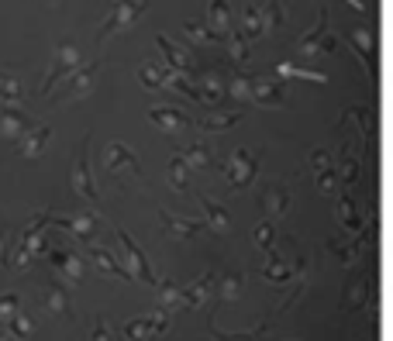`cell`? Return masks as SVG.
I'll return each mask as SVG.
<instances>
[{
  "mask_svg": "<svg viewBox=\"0 0 393 341\" xmlns=\"http://www.w3.org/2000/svg\"><path fill=\"white\" fill-rule=\"evenodd\" d=\"M145 7H149V0H118V4H114V11H111V18L100 25L97 42H104V39H111L114 32L128 28L135 18H142V14H145Z\"/></svg>",
  "mask_w": 393,
  "mask_h": 341,
  "instance_id": "1",
  "label": "cell"
},
{
  "mask_svg": "<svg viewBox=\"0 0 393 341\" xmlns=\"http://www.w3.org/2000/svg\"><path fill=\"white\" fill-rule=\"evenodd\" d=\"M104 172L107 176H131V179H142V166L138 159L128 152V145L121 141H111L107 152H104Z\"/></svg>",
  "mask_w": 393,
  "mask_h": 341,
  "instance_id": "2",
  "label": "cell"
},
{
  "mask_svg": "<svg viewBox=\"0 0 393 341\" xmlns=\"http://www.w3.org/2000/svg\"><path fill=\"white\" fill-rule=\"evenodd\" d=\"M90 138H83L76 155V166H73V193L86 204H97V186H93V172H90V152H86Z\"/></svg>",
  "mask_w": 393,
  "mask_h": 341,
  "instance_id": "3",
  "label": "cell"
},
{
  "mask_svg": "<svg viewBox=\"0 0 393 341\" xmlns=\"http://www.w3.org/2000/svg\"><path fill=\"white\" fill-rule=\"evenodd\" d=\"M79 69V52H76V45H69V42H62L59 48H55V66H52V73L41 80V90L48 93L52 90V83L59 80V76H66V73H76Z\"/></svg>",
  "mask_w": 393,
  "mask_h": 341,
  "instance_id": "4",
  "label": "cell"
},
{
  "mask_svg": "<svg viewBox=\"0 0 393 341\" xmlns=\"http://www.w3.org/2000/svg\"><path fill=\"white\" fill-rule=\"evenodd\" d=\"M114 235H118L121 249H124V258H128L131 272H135V276H138L142 283H149V286H159L156 276H152V269H149V262H145V252H142V249H138V245H135V242H131V238H128V235H124L121 228L114 231Z\"/></svg>",
  "mask_w": 393,
  "mask_h": 341,
  "instance_id": "5",
  "label": "cell"
},
{
  "mask_svg": "<svg viewBox=\"0 0 393 341\" xmlns=\"http://www.w3.org/2000/svg\"><path fill=\"white\" fill-rule=\"evenodd\" d=\"M45 256H48V262L59 269V276H62V279L79 283V276H83V258L79 256H69V252H62V249H48Z\"/></svg>",
  "mask_w": 393,
  "mask_h": 341,
  "instance_id": "6",
  "label": "cell"
},
{
  "mask_svg": "<svg viewBox=\"0 0 393 341\" xmlns=\"http://www.w3.org/2000/svg\"><path fill=\"white\" fill-rule=\"evenodd\" d=\"M93 80H97V62H86L79 66L76 73H69V86H66V97H86L93 90Z\"/></svg>",
  "mask_w": 393,
  "mask_h": 341,
  "instance_id": "7",
  "label": "cell"
},
{
  "mask_svg": "<svg viewBox=\"0 0 393 341\" xmlns=\"http://www.w3.org/2000/svg\"><path fill=\"white\" fill-rule=\"evenodd\" d=\"M166 317L159 314V317H152V321H131V324H124V341H149L152 335H159V331H166Z\"/></svg>",
  "mask_w": 393,
  "mask_h": 341,
  "instance_id": "8",
  "label": "cell"
},
{
  "mask_svg": "<svg viewBox=\"0 0 393 341\" xmlns=\"http://www.w3.org/2000/svg\"><path fill=\"white\" fill-rule=\"evenodd\" d=\"M97 217L93 214H76V217H55V228H73V235H79V242H90L97 235Z\"/></svg>",
  "mask_w": 393,
  "mask_h": 341,
  "instance_id": "9",
  "label": "cell"
},
{
  "mask_svg": "<svg viewBox=\"0 0 393 341\" xmlns=\"http://www.w3.org/2000/svg\"><path fill=\"white\" fill-rule=\"evenodd\" d=\"M48 138H52V131L45 128V125H39V128H28L21 138H18V152H21V155H39L41 148L48 145Z\"/></svg>",
  "mask_w": 393,
  "mask_h": 341,
  "instance_id": "10",
  "label": "cell"
},
{
  "mask_svg": "<svg viewBox=\"0 0 393 341\" xmlns=\"http://www.w3.org/2000/svg\"><path fill=\"white\" fill-rule=\"evenodd\" d=\"M149 118H152V125L162 128V131H176V128H183V125H187V118H183L180 111H173V107H156Z\"/></svg>",
  "mask_w": 393,
  "mask_h": 341,
  "instance_id": "11",
  "label": "cell"
},
{
  "mask_svg": "<svg viewBox=\"0 0 393 341\" xmlns=\"http://www.w3.org/2000/svg\"><path fill=\"white\" fill-rule=\"evenodd\" d=\"M138 80H142V86H149V90H159V86H166V80H169V69L166 66H156V62H142Z\"/></svg>",
  "mask_w": 393,
  "mask_h": 341,
  "instance_id": "12",
  "label": "cell"
},
{
  "mask_svg": "<svg viewBox=\"0 0 393 341\" xmlns=\"http://www.w3.org/2000/svg\"><path fill=\"white\" fill-rule=\"evenodd\" d=\"M90 256H93V262H97L104 272H114V276H121V279H131V272L121 265L118 258H114V252H111V249H93Z\"/></svg>",
  "mask_w": 393,
  "mask_h": 341,
  "instance_id": "13",
  "label": "cell"
},
{
  "mask_svg": "<svg viewBox=\"0 0 393 341\" xmlns=\"http://www.w3.org/2000/svg\"><path fill=\"white\" fill-rule=\"evenodd\" d=\"M0 118H4V131H7V134H11L14 141H18V138H21L25 131L32 128V121H28L25 114H18L14 107H4V114H0Z\"/></svg>",
  "mask_w": 393,
  "mask_h": 341,
  "instance_id": "14",
  "label": "cell"
},
{
  "mask_svg": "<svg viewBox=\"0 0 393 341\" xmlns=\"http://www.w3.org/2000/svg\"><path fill=\"white\" fill-rule=\"evenodd\" d=\"M45 310H55V314H69V293L59 286V283H52L48 290H45Z\"/></svg>",
  "mask_w": 393,
  "mask_h": 341,
  "instance_id": "15",
  "label": "cell"
},
{
  "mask_svg": "<svg viewBox=\"0 0 393 341\" xmlns=\"http://www.w3.org/2000/svg\"><path fill=\"white\" fill-rule=\"evenodd\" d=\"M162 224H169V235H176V238H190V235H196V221H176L173 214L162 211Z\"/></svg>",
  "mask_w": 393,
  "mask_h": 341,
  "instance_id": "16",
  "label": "cell"
},
{
  "mask_svg": "<svg viewBox=\"0 0 393 341\" xmlns=\"http://www.w3.org/2000/svg\"><path fill=\"white\" fill-rule=\"evenodd\" d=\"M159 48H162V55H166V62H169V69H180V73L187 69V55H183V52H180V48H176V45H173V42H166V39H159Z\"/></svg>",
  "mask_w": 393,
  "mask_h": 341,
  "instance_id": "17",
  "label": "cell"
},
{
  "mask_svg": "<svg viewBox=\"0 0 393 341\" xmlns=\"http://www.w3.org/2000/svg\"><path fill=\"white\" fill-rule=\"evenodd\" d=\"M21 97H25V90L18 86L14 76H0V100L4 104H21Z\"/></svg>",
  "mask_w": 393,
  "mask_h": 341,
  "instance_id": "18",
  "label": "cell"
},
{
  "mask_svg": "<svg viewBox=\"0 0 393 341\" xmlns=\"http://www.w3.org/2000/svg\"><path fill=\"white\" fill-rule=\"evenodd\" d=\"M169 179H173V186H176V190H187V159H183V155H176V159H173V166H169Z\"/></svg>",
  "mask_w": 393,
  "mask_h": 341,
  "instance_id": "19",
  "label": "cell"
},
{
  "mask_svg": "<svg viewBox=\"0 0 393 341\" xmlns=\"http://www.w3.org/2000/svg\"><path fill=\"white\" fill-rule=\"evenodd\" d=\"M252 176V159H245V152H238L235 155V172H232V179L241 183V179H248Z\"/></svg>",
  "mask_w": 393,
  "mask_h": 341,
  "instance_id": "20",
  "label": "cell"
},
{
  "mask_svg": "<svg viewBox=\"0 0 393 341\" xmlns=\"http://www.w3.org/2000/svg\"><path fill=\"white\" fill-rule=\"evenodd\" d=\"M18 307H21L18 293H0V317H14Z\"/></svg>",
  "mask_w": 393,
  "mask_h": 341,
  "instance_id": "21",
  "label": "cell"
},
{
  "mask_svg": "<svg viewBox=\"0 0 393 341\" xmlns=\"http://www.w3.org/2000/svg\"><path fill=\"white\" fill-rule=\"evenodd\" d=\"M11 335H14V338H21V335H32V321H28L25 314H14V317H11Z\"/></svg>",
  "mask_w": 393,
  "mask_h": 341,
  "instance_id": "22",
  "label": "cell"
},
{
  "mask_svg": "<svg viewBox=\"0 0 393 341\" xmlns=\"http://www.w3.org/2000/svg\"><path fill=\"white\" fill-rule=\"evenodd\" d=\"M211 21H214L218 28H225V25H228V11H225V0H211Z\"/></svg>",
  "mask_w": 393,
  "mask_h": 341,
  "instance_id": "23",
  "label": "cell"
},
{
  "mask_svg": "<svg viewBox=\"0 0 393 341\" xmlns=\"http://www.w3.org/2000/svg\"><path fill=\"white\" fill-rule=\"evenodd\" d=\"M183 159H187V166H204L207 162V152H204V145H190L183 152Z\"/></svg>",
  "mask_w": 393,
  "mask_h": 341,
  "instance_id": "24",
  "label": "cell"
},
{
  "mask_svg": "<svg viewBox=\"0 0 393 341\" xmlns=\"http://www.w3.org/2000/svg\"><path fill=\"white\" fill-rule=\"evenodd\" d=\"M187 39H194V42H207L211 35H207V32H204L196 21H190V25H187Z\"/></svg>",
  "mask_w": 393,
  "mask_h": 341,
  "instance_id": "25",
  "label": "cell"
},
{
  "mask_svg": "<svg viewBox=\"0 0 393 341\" xmlns=\"http://www.w3.org/2000/svg\"><path fill=\"white\" fill-rule=\"evenodd\" d=\"M204 207H207V214H211V221H214V224H218V228H225V214L218 211V207H214V204H211V200H204Z\"/></svg>",
  "mask_w": 393,
  "mask_h": 341,
  "instance_id": "26",
  "label": "cell"
},
{
  "mask_svg": "<svg viewBox=\"0 0 393 341\" xmlns=\"http://www.w3.org/2000/svg\"><path fill=\"white\" fill-rule=\"evenodd\" d=\"M235 118H207L204 121V128H225V125H232Z\"/></svg>",
  "mask_w": 393,
  "mask_h": 341,
  "instance_id": "27",
  "label": "cell"
},
{
  "mask_svg": "<svg viewBox=\"0 0 393 341\" xmlns=\"http://www.w3.org/2000/svg\"><path fill=\"white\" fill-rule=\"evenodd\" d=\"M235 283H238L235 276H228V279H225V286H221V297H235V290H238Z\"/></svg>",
  "mask_w": 393,
  "mask_h": 341,
  "instance_id": "28",
  "label": "cell"
},
{
  "mask_svg": "<svg viewBox=\"0 0 393 341\" xmlns=\"http://www.w3.org/2000/svg\"><path fill=\"white\" fill-rule=\"evenodd\" d=\"M7 262V238H4V231H0V265Z\"/></svg>",
  "mask_w": 393,
  "mask_h": 341,
  "instance_id": "29",
  "label": "cell"
},
{
  "mask_svg": "<svg viewBox=\"0 0 393 341\" xmlns=\"http://www.w3.org/2000/svg\"><path fill=\"white\" fill-rule=\"evenodd\" d=\"M0 341H14V335L11 331H0Z\"/></svg>",
  "mask_w": 393,
  "mask_h": 341,
  "instance_id": "30",
  "label": "cell"
}]
</instances>
